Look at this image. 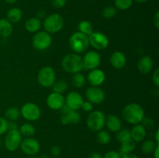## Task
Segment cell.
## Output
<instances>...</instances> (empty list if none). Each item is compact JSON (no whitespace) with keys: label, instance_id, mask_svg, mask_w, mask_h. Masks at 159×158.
<instances>
[{"label":"cell","instance_id":"obj_1","mask_svg":"<svg viewBox=\"0 0 159 158\" xmlns=\"http://www.w3.org/2000/svg\"><path fill=\"white\" fill-rule=\"evenodd\" d=\"M122 116L126 122L133 125H137L142 122L144 118V111L138 103H130L124 107Z\"/></svg>","mask_w":159,"mask_h":158},{"label":"cell","instance_id":"obj_2","mask_svg":"<svg viewBox=\"0 0 159 158\" xmlns=\"http://www.w3.org/2000/svg\"><path fill=\"white\" fill-rule=\"evenodd\" d=\"M63 69L68 73L75 74L83 70L82 57L79 54L71 53L65 56L61 61Z\"/></svg>","mask_w":159,"mask_h":158},{"label":"cell","instance_id":"obj_3","mask_svg":"<svg viewBox=\"0 0 159 158\" xmlns=\"http://www.w3.org/2000/svg\"><path fill=\"white\" fill-rule=\"evenodd\" d=\"M69 46L76 54L85 52L89 46V36L79 31L74 33L69 38Z\"/></svg>","mask_w":159,"mask_h":158},{"label":"cell","instance_id":"obj_4","mask_svg":"<svg viewBox=\"0 0 159 158\" xmlns=\"http://www.w3.org/2000/svg\"><path fill=\"white\" fill-rule=\"evenodd\" d=\"M45 31L48 33H56L64 26V19L58 13H53L48 15L42 23Z\"/></svg>","mask_w":159,"mask_h":158},{"label":"cell","instance_id":"obj_5","mask_svg":"<svg viewBox=\"0 0 159 158\" xmlns=\"http://www.w3.org/2000/svg\"><path fill=\"white\" fill-rule=\"evenodd\" d=\"M106 116L102 112L92 111L86 119V124L90 130L98 132L102 129L105 125Z\"/></svg>","mask_w":159,"mask_h":158},{"label":"cell","instance_id":"obj_6","mask_svg":"<svg viewBox=\"0 0 159 158\" xmlns=\"http://www.w3.org/2000/svg\"><path fill=\"white\" fill-rule=\"evenodd\" d=\"M37 80L40 85L44 88L52 87L56 80V74L54 68L51 66H44L39 71Z\"/></svg>","mask_w":159,"mask_h":158},{"label":"cell","instance_id":"obj_7","mask_svg":"<svg viewBox=\"0 0 159 158\" xmlns=\"http://www.w3.org/2000/svg\"><path fill=\"white\" fill-rule=\"evenodd\" d=\"M52 38L46 31H38L33 37L32 44L35 49L38 50H44L51 44Z\"/></svg>","mask_w":159,"mask_h":158},{"label":"cell","instance_id":"obj_8","mask_svg":"<svg viewBox=\"0 0 159 158\" xmlns=\"http://www.w3.org/2000/svg\"><path fill=\"white\" fill-rule=\"evenodd\" d=\"M22 135L19 129L9 130L5 138V147L9 151L13 152L20 147L22 142Z\"/></svg>","mask_w":159,"mask_h":158},{"label":"cell","instance_id":"obj_9","mask_svg":"<svg viewBox=\"0 0 159 158\" xmlns=\"http://www.w3.org/2000/svg\"><path fill=\"white\" fill-rule=\"evenodd\" d=\"M20 114L28 121H36L40 117V109L36 104L27 102L22 106Z\"/></svg>","mask_w":159,"mask_h":158},{"label":"cell","instance_id":"obj_10","mask_svg":"<svg viewBox=\"0 0 159 158\" xmlns=\"http://www.w3.org/2000/svg\"><path fill=\"white\" fill-rule=\"evenodd\" d=\"M83 69L93 70L98 68L101 63V57L96 51L90 50L87 52L82 57Z\"/></svg>","mask_w":159,"mask_h":158},{"label":"cell","instance_id":"obj_11","mask_svg":"<svg viewBox=\"0 0 159 158\" xmlns=\"http://www.w3.org/2000/svg\"><path fill=\"white\" fill-rule=\"evenodd\" d=\"M89 45L96 50H104L109 45L108 37L100 32H93L89 36Z\"/></svg>","mask_w":159,"mask_h":158},{"label":"cell","instance_id":"obj_12","mask_svg":"<svg viewBox=\"0 0 159 158\" xmlns=\"http://www.w3.org/2000/svg\"><path fill=\"white\" fill-rule=\"evenodd\" d=\"M20 148L22 151L29 156H34L37 154L40 149V143L34 138L28 137L22 140L20 144Z\"/></svg>","mask_w":159,"mask_h":158},{"label":"cell","instance_id":"obj_13","mask_svg":"<svg viewBox=\"0 0 159 158\" xmlns=\"http://www.w3.org/2000/svg\"><path fill=\"white\" fill-rule=\"evenodd\" d=\"M85 96L89 102L92 104H99L102 103L105 100V92L102 88L96 86H91L86 90Z\"/></svg>","mask_w":159,"mask_h":158},{"label":"cell","instance_id":"obj_14","mask_svg":"<svg viewBox=\"0 0 159 158\" xmlns=\"http://www.w3.org/2000/svg\"><path fill=\"white\" fill-rule=\"evenodd\" d=\"M65 104L72 110H79L83 104V98L77 91H71L65 99Z\"/></svg>","mask_w":159,"mask_h":158},{"label":"cell","instance_id":"obj_15","mask_svg":"<svg viewBox=\"0 0 159 158\" xmlns=\"http://www.w3.org/2000/svg\"><path fill=\"white\" fill-rule=\"evenodd\" d=\"M65 103V100L62 94L52 92L47 98V105L51 109L59 110Z\"/></svg>","mask_w":159,"mask_h":158},{"label":"cell","instance_id":"obj_16","mask_svg":"<svg viewBox=\"0 0 159 158\" xmlns=\"http://www.w3.org/2000/svg\"><path fill=\"white\" fill-rule=\"evenodd\" d=\"M106 80V74L103 71L99 68L91 70L88 74V81L92 86L99 87Z\"/></svg>","mask_w":159,"mask_h":158},{"label":"cell","instance_id":"obj_17","mask_svg":"<svg viewBox=\"0 0 159 158\" xmlns=\"http://www.w3.org/2000/svg\"><path fill=\"white\" fill-rule=\"evenodd\" d=\"M105 125H107V129L113 133H117L122 128L120 119L115 115H109L106 117Z\"/></svg>","mask_w":159,"mask_h":158},{"label":"cell","instance_id":"obj_18","mask_svg":"<svg viewBox=\"0 0 159 158\" xmlns=\"http://www.w3.org/2000/svg\"><path fill=\"white\" fill-rule=\"evenodd\" d=\"M110 63L116 69H121L127 64V57L124 53L120 51H115L110 57Z\"/></svg>","mask_w":159,"mask_h":158},{"label":"cell","instance_id":"obj_19","mask_svg":"<svg viewBox=\"0 0 159 158\" xmlns=\"http://www.w3.org/2000/svg\"><path fill=\"white\" fill-rule=\"evenodd\" d=\"M153 68V60L149 56H144L139 59L138 62V71L143 74H147L152 71Z\"/></svg>","mask_w":159,"mask_h":158},{"label":"cell","instance_id":"obj_20","mask_svg":"<svg viewBox=\"0 0 159 158\" xmlns=\"http://www.w3.org/2000/svg\"><path fill=\"white\" fill-rule=\"evenodd\" d=\"M146 133H147V130L144 128V125L139 123L134 125V126L130 130V136L135 143H139L145 139Z\"/></svg>","mask_w":159,"mask_h":158},{"label":"cell","instance_id":"obj_21","mask_svg":"<svg viewBox=\"0 0 159 158\" xmlns=\"http://www.w3.org/2000/svg\"><path fill=\"white\" fill-rule=\"evenodd\" d=\"M81 116L80 114L77 112V110H70L68 112L65 113L61 117V122L64 125L68 124H77L80 122Z\"/></svg>","mask_w":159,"mask_h":158},{"label":"cell","instance_id":"obj_22","mask_svg":"<svg viewBox=\"0 0 159 158\" xmlns=\"http://www.w3.org/2000/svg\"><path fill=\"white\" fill-rule=\"evenodd\" d=\"M42 23L40 20L37 17H31L26 20L25 23V28L30 33H37L40 29Z\"/></svg>","mask_w":159,"mask_h":158},{"label":"cell","instance_id":"obj_23","mask_svg":"<svg viewBox=\"0 0 159 158\" xmlns=\"http://www.w3.org/2000/svg\"><path fill=\"white\" fill-rule=\"evenodd\" d=\"M13 27L10 22L6 19H0V37L7 38L12 34Z\"/></svg>","mask_w":159,"mask_h":158},{"label":"cell","instance_id":"obj_24","mask_svg":"<svg viewBox=\"0 0 159 158\" xmlns=\"http://www.w3.org/2000/svg\"><path fill=\"white\" fill-rule=\"evenodd\" d=\"M120 144L121 145L119 153L120 154L121 156L124 154H127V153H130L136 148V143L132 139H128L127 141H124V142L121 143Z\"/></svg>","mask_w":159,"mask_h":158},{"label":"cell","instance_id":"obj_25","mask_svg":"<svg viewBox=\"0 0 159 158\" xmlns=\"http://www.w3.org/2000/svg\"><path fill=\"white\" fill-rule=\"evenodd\" d=\"M22 15V11L19 8L14 7L7 12V20L11 23H16L21 20Z\"/></svg>","mask_w":159,"mask_h":158},{"label":"cell","instance_id":"obj_26","mask_svg":"<svg viewBox=\"0 0 159 158\" xmlns=\"http://www.w3.org/2000/svg\"><path fill=\"white\" fill-rule=\"evenodd\" d=\"M20 134L22 136H25V137H31L34 135L35 133V127L30 123H24L20 127Z\"/></svg>","mask_w":159,"mask_h":158},{"label":"cell","instance_id":"obj_27","mask_svg":"<svg viewBox=\"0 0 159 158\" xmlns=\"http://www.w3.org/2000/svg\"><path fill=\"white\" fill-rule=\"evenodd\" d=\"M155 141L152 140V139H147L143 142L142 145H141V150L144 154H151L153 153L155 150V147L158 146Z\"/></svg>","mask_w":159,"mask_h":158},{"label":"cell","instance_id":"obj_28","mask_svg":"<svg viewBox=\"0 0 159 158\" xmlns=\"http://www.w3.org/2000/svg\"><path fill=\"white\" fill-rule=\"evenodd\" d=\"M71 83H72V85H74V87H75V88H82L85 84V75L80 72L73 74L72 78H71Z\"/></svg>","mask_w":159,"mask_h":158},{"label":"cell","instance_id":"obj_29","mask_svg":"<svg viewBox=\"0 0 159 158\" xmlns=\"http://www.w3.org/2000/svg\"><path fill=\"white\" fill-rule=\"evenodd\" d=\"M78 29H79V32L82 33L87 36H89L93 32V25L87 20L81 21L78 25Z\"/></svg>","mask_w":159,"mask_h":158},{"label":"cell","instance_id":"obj_30","mask_svg":"<svg viewBox=\"0 0 159 158\" xmlns=\"http://www.w3.org/2000/svg\"><path fill=\"white\" fill-rule=\"evenodd\" d=\"M20 110L16 107H11L9 108L5 112V116L7 120L16 121L19 119L20 116Z\"/></svg>","mask_w":159,"mask_h":158},{"label":"cell","instance_id":"obj_31","mask_svg":"<svg viewBox=\"0 0 159 158\" xmlns=\"http://www.w3.org/2000/svg\"><path fill=\"white\" fill-rule=\"evenodd\" d=\"M99 133H97V136H96V139H97V141L100 144H102V145H107L111 140V136L109 133V132L106 131V130H99L98 131Z\"/></svg>","mask_w":159,"mask_h":158},{"label":"cell","instance_id":"obj_32","mask_svg":"<svg viewBox=\"0 0 159 158\" xmlns=\"http://www.w3.org/2000/svg\"><path fill=\"white\" fill-rule=\"evenodd\" d=\"M52 88L54 92L62 94V93L65 92L67 90V88H68V84H67V82L64 80L55 81L54 83L53 84Z\"/></svg>","mask_w":159,"mask_h":158},{"label":"cell","instance_id":"obj_33","mask_svg":"<svg viewBox=\"0 0 159 158\" xmlns=\"http://www.w3.org/2000/svg\"><path fill=\"white\" fill-rule=\"evenodd\" d=\"M116 139H117V140L120 143L124 142V141H127L128 139H131V136H130V130L127 129H120L117 132Z\"/></svg>","mask_w":159,"mask_h":158},{"label":"cell","instance_id":"obj_34","mask_svg":"<svg viewBox=\"0 0 159 158\" xmlns=\"http://www.w3.org/2000/svg\"><path fill=\"white\" fill-rule=\"evenodd\" d=\"M115 8L120 10H126L131 7L133 0H115Z\"/></svg>","mask_w":159,"mask_h":158},{"label":"cell","instance_id":"obj_35","mask_svg":"<svg viewBox=\"0 0 159 158\" xmlns=\"http://www.w3.org/2000/svg\"><path fill=\"white\" fill-rule=\"evenodd\" d=\"M102 16L105 19H112L116 15V9L114 6H108L105 7L102 10Z\"/></svg>","mask_w":159,"mask_h":158},{"label":"cell","instance_id":"obj_36","mask_svg":"<svg viewBox=\"0 0 159 158\" xmlns=\"http://www.w3.org/2000/svg\"><path fill=\"white\" fill-rule=\"evenodd\" d=\"M8 120L6 118L0 117V135H2L8 131Z\"/></svg>","mask_w":159,"mask_h":158},{"label":"cell","instance_id":"obj_37","mask_svg":"<svg viewBox=\"0 0 159 158\" xmlns=\"http://www.w3.org/2000/svg\"><path fill=\"white\" fill-rule=\"evenodd\" d=\"M51 4L57 9L63 8L66 5V0H51Z\"/></svg>","mask_w":159,"mask_h":158},{"label":"cell","instance_id":"obj_38","mask_svg":"<svg viewBox=\"0 0 159 158\" xmlns=\"http://www.w3.org/2000/svg\"><path fill=\"white\" fill-rule=\"evenodd\" d=\"M103 158H121V156L119 152H116L115 150H110L104 155Z\"/></svg>","mask_w":159,"mask_h":158},{"label":"cell","instance_id":"obj_39","mask_svg":"<svg viewBox=\"0 0 159 158\" xmlns=\"http://www.w3.org/2000/svg\"><path fill=\"white\" fill-rule=\"evenodd\" d=\"M141 122H143L142 125H144V127L146 129H151L152 127L154 126V125H155L154 121L152 120V119H149V118H147V119H144V118Z\"/></svg>","mask_w":159,"mask_h":158},{"label":"cell","instance_id":"obj_40","mask_svg":"<svg viewBox=\"0 0 159 158\" xmlns=\"http://www.w3.org/2000/svg\"><path fill=\"white\" fill-rule=\"evenodd\" d=\"M81 108H82L85 112H92L93 109V105L89 101H86V102H83Z\"/></svg>","mask_w":159,"mask_h":158},{"label":"cell","instance_id":"obj_41","mask_svg":"<svg viewBox=\"0 0 159 158\" xmlns=\"http://www.w3.org/2000/svg\"><path fill=\"white\" fill-rule=\"evenodd\" d=\"M152 79H153V82L157 87L159 86V69L156 68L155 71L153 72V75H152Z\"/></svg>","mask_w":159,"mask_h":158},{"label":"cell","instance_id":"obj_42","mask_svg":"<svg viewBox=\"0 0 159 158\" xmlns=\"http://www.w3.org/2000/svg\"><path fill=\"white\" fill-rule=\"evenodd\" d=\"M51 154L54 155V156H57L61 153V149L58 146H52L51 147Z\"/></svg>","mask_w":159,"mask_h":158},{"label":"cell","instance_id":"obj_43","mask_svg":"<svg viewBox=\"0 0 159 158\" xmlns=\"http://www.w3.org/2000/svg\"><path fill=\"white\" fill-rule=\"evenodd\" d=\"M14 129H18V125L16 123L15 121H10L8 122V131Z\"/></svg>","mask_w":159,"mask_h":158},{"label":"cell","instance_id":"obj_44","mask_svg":"<svg viewBox=\"0 0 159 158\" xmlns=\"http://www.w3.org/2000/svg\"><path fill=\"white\" fill-rule=\"evenodd\" d=\"M153 23L154 25H155V27H156L157 29H158L159 28V12H157L156 13H155V16H154L153 18Z\"/></svg>","mask_w":159,"mask_h":158},{"label":"cell","instance_id":"obj_45","mask_svg":"<svg viewBox=\"0 0 159 158\" xmlns=\"http://www.w3.org/2000/svg\"><path fill=\"white\" fill-rule=\"evenodd\" d=\"M88 158H103V157H102V155H101L99 153H98V152H93V153H92L91 154H89V156Z\"/></svg>","mask_w":159,"mask_h":158},{"label":"cell","instance_id":"obj_46","mask_svg":"<svg viewBox=\"0 0 159 158\" xmlns=\"http://www.w3.org/2000/svg\"><path fill=\"white\" fill-rule=\"evenodd\" d=\"M121 158H139L137 155L133 154V153H127V154H124L121 156Z\"/></svg>","mask_w":159,"mask_h":158},{"label":"cell","instance_id":"obj_47","mask_svg":"<svg viewBox=\"0 0 159 158\" xmlns=\"http://www.w3.org/2000/svg\"><path fill=\"white\" fill-rule=\"evenodd\" d=\"M154 158H159V146L158 145L155 147V150L153 151Z\"/></svg>","mask_w":159,"mask_h":158},{"label":"cell","instance_id":"obj_48","mask_svg":"<svg viewBox=\"0 0 159 158\" xmlns=\"http://www.w3.org/2000/svg\"><path fill=\"white\" fill-rule=\"evenodd\" d=\"M155 143L157 144L159 143V130H157L155 133Z\"/></svg>","mask_w":159,"mask_h":158},{"label":"cell","instance_id":"obj_49","mask_svg":"<svg viewBox=\"0 0 159 158\" xmlns=\"http://www.w3.org/2000/svg\"><path fill=\"white\" fill-rule=\"evenodd\" d=\"M5 2H6L7 3H14L17 1V0H4Z\"/></svg>","mask_w":159,"mask_h":158},{"label":"cell","instance_id":"obj_50","mask_svg":"<svg viewBox=\"0 0 159 158\" xmlns=\"http://www.w3.org/2000/svg\"><path fill=\"white\" fill-rule=\"evenodd\" d=\"M135 1H136L137 2H139V3H143V2H147L148 0H135Z\"/></svg>","mask_w":159,"mask_h":158},{"label":"cell","instance_id":"obj_51","mask_svg":"<svg viewBox=\"0 0 159 158\" xmlns=\"http://www.w3.org/2000/svg\"><path fill=\"white\" fill-rule=\"evenodd\" d=\"M29 158H38V157H36V156H30V157Z\"/></svg>","mask_w":159,"mask_h":158},{"label":"cell","instance_id":"obj_52","mask_svg":"<svg viewBox=\"0 0 159 158\" xmlns=\"http://www.w3.org/2000/svg\"><path fill=\"white\" fill-rule=\"evenodd\" d=\"M1 143H2V139L1 138H0V145H1Z\"/></svg>","mask_w":159,"mask_h":158}]
</instances>
